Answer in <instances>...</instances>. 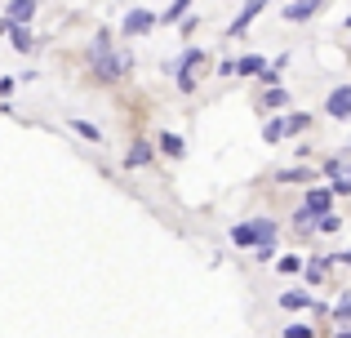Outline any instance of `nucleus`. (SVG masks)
Returning <instances> with one entry per match:
<instances>
[{"instance_id": "f8f14e48", "label": "nucleus", "mask_w": 351, "mask_h": 338, "mask_svg": "<svg viewBox=\"0 0 351 338\" xmlns=\"http://www.w3.org/2000/svg\"><path fill=\"white\" fill-rule=\"evenodd\" d=\"M160 152L169 160H182V156H187V143H182L178 134H160Z\"/></svg>"}, {"instance_id": "5701e85b", "label": "nucleus", "mask_w": 351, "mask_h": 338, "mask_svg": "<svg viewBox=\"0 0 351 338\" xmlns=\"http://www.w3.org/2000/svg\"><path fill=\"white\" fill-rule=\"evenodd\" d=\"M263 134H267V143H280V138H285V121H267Z\"/></svg>"}, {"instance_id": "c85d7f7f", "label": "nucleus", "mask_w": 351, "mask_h": 338, "mask_svg": "<svg viewBox=\"0 0 351 338\" xmlns=\"http://www.w3.org/2000/svg\"><path fill=\"white\" fill-rule=\"evenodd\" d=\"M347 27H351V18H347Z\"/></svg>"}, {"instance_id": "2eb2a0df", "label": "nucleus", "mask_w": 351, "mask_h": 338, "mask_svg": "<svg viewBox=\"0 0 351 338\" xmlns=\"http://www.w3.org/2000/svg\"><path fill=\"white\" fill-rule=\"evenodd\" d=\"M280 307H285V312H302V307H311V298L302 294V289H285V294H280Z\"/></svg>"}, {"instance_id": "a211bd4d", "label": "nucleus", "mask_w": 351, "mask_h": 338, "mask_svg": "<svg viewBox=\"0 0 351 338\" xmlns=\"http://www.w3.org/2000/svg\"><path fill=\"white\" fill-rule=\"evenodd\" d=\"M325 271H329L325 258H311L307 267H302V276H307V285H320V280H325Z\"/></svg>"}, {"instance_id": "20e7f679", "label": "nucleus", "mask_w": 351, "mask_h": 338, "mask_svg": "<svg viewBox=\"0 0 351 338\" xmlns=\"http://www.w3.org/2000/svg\"><path fill=\"white\" fill-rule=\"evenodd\" d=\"M325 116H334V121H351V85H338L334 94L325 98Z\"/></svg>"}, {"instance_id": "dca6fc26", "label": "nucleus", "mask_w": 351, "mask_h": 338, "mask_svg": "<svg viewBox=\"0 0 351 338\" xmlns=\"http://www.w3.org/2000/svg\"><path fill=\"white\" fill-rule=\"evenodd\" d=\"M71 134H80L85 143H103V130H98V125H89V121H76V116H71Z\"/></svg>"}, {"instance_id": "f03ea898", "label": "nucleus", "mask_w": 351, "mask_h": 338, "mask_svg": "<svg viewBox=\"0 0 351 338\" xmlns=\"http://www.w3.org/2000/svg\"><path fill=\"white\" fill-rule=\"evenodd\" d=\"M276 241V218H249V223L232 227V245L236 250H258V245Z\"/></svg>"}, {"instance_id": "4468645a", "label": "nucleus", "mask_w": 351, "mask_h": 338, "mask_svg": "<svg viewBox=\"0 0 351 338\" xmlns=\"http://www.w3.org/2000/svg\"><path fill=\"white\" fill-rule=\"evenodd\" d=\"M307 130H311V116H307V112L285 116V138H293V134H307Z\"/></svg>"}, {"instance_id": "0eeeda50", "label": "nucleus", "mask_w": 351, "mask_h": 338, "mask_svg": "<svg viewBox=\"0 0 351 338\" xmlns=\"http://www.w3.org/2000/svg\"><path fill=\"white\" fill-rule=\"evenodd\" d=\"M152 160H156V147L147 138H134V143H129V152H125V165L129 169H143V165H152Z\"/></svg>"}, {"instance_id": "f257e3e1", "label": "nucleus", "mask_w": 351, "mask_h": 338, "mask_svg": "<svg viewBox=\"0 0 351 338\" xmlns=\"http://www.w3.org/2000/svg\"><path fill=\"white\" fill-rule=\"evenodd\" d=\"M85 62H89V80H94V85H120V80L129 76V67H134V58L112 45V32H98L94 36Z\"/></svg>"}, {"instance_id": "a878e982", "label": "nucleus", "mask_w": 351, "mask_h": 338, "mask_svg": "<svg viewBox=\"0 0 351 338\" xmlns=\"http://www.w3.org/2000/svg\"><path fill=\"white\" fill-rule=\"evenodd\" d=\"M254 254H258V258H263V263H271V258H276V241H271V245H258Z\"/></svg>"}, {"instance_id": "1a4fd4ad", "label": "nucleus", "mask_w": 351, "mask_h": 338, "mask_svg": "<svg viewBox=\"0 0 351 338\" xmlns=\"http://www.w3.org/2000/svg\"><path fill=\"white\" fill-rule=\"evenodd\" d=\"M263 9H267V0H249V5H245V9H240V14H236V23L227 27V36H245V27L254 23V18L263 14Z\"/></svg>"}, {"instance_id": "6ab92c4d", "label": "nucleus", "mask_w": 351, "mask_h": 338, "mask_svg": "<svg viewBox=\"0 0 351 338\" xmlns=\"http://www.w3.org/2000/svg\"><path fill=\"white\" fill-rule=\"evenodd\" d=\"M316 223H320V218L311 214L307 205H302V209H293V227H298V232H316Z\"/></svg>"}, {"instance_id": "393cba45", "label": "nucleus", "mask_w": 351, "mask_h": 338, "mask_svg": "<svg viewBox=\"0 0 351 338\" xmlns=\"http://www.w3.org/2000/svg\"><path fill=\"white\" fill-rule=\"evenodd\" d=\"M285 338H311L307 325H285Z\"/></svg>"}, {"instance_id": "cd10ccee", "label": "nucleus", "mask_w": 351, "mask_h": 338, "mask_svg": "<svg viewBox=\"0 0 351 338\" xmlns=\"http://www.w3.org/2000/svg\"><path fill=\"white\" fill-rule=\"evenodd\" d=\"M338 338H351V330H347V334H338Z\"/></svg>"}, {"instance_id": "7ed1b4c3", "label": "nucleus", "mask_w": 351, "mask_h": 338, "mask_svg": "<svg viewBox=\"0 0 351 338\" xmlns=\"http://www.w3.org/2000/svg\"><path fill=\"white\" fill-rule=\"evenodd\" d=\"M0 32H5L9 40H14V49H18V53H32V49H36V36L27 32V23H14V18H0Z\"/></svg>"}, {"instance_id": "ddd939ff", "label": "nucleus", "mask_w": 351, "mask_h": 338, "mask_svg": "<svg viewBox=\"0 0 351 338\" xmlns=\"http://www.w3.org/2000/svg\"><path fill=\"white\" fill-rule=\"evenodd\" d=\"M263 67H267V58H263V53H245V58L236 62V76H258Z\"/></svg>"}, {"instance_id": "412c9836", "label": "nucleus", "mask_w": 351, "mask_h": 338, "mask_svg": "<svg viewBox=\"0 0 351 338\" xmlns=\"http://www.w3.org/2000/svg\"><path fill=\"white\" fill-rule=\"evenodd\" d=\"M338 227H343V218H338V214H320L316 232H320V236H329V232H338Z\"/></svg>"}, {"instance_id": "bb28decb", "label": "nucleus", "mask_w": 351, "mask_h": 338, "mask_svg": "<svg viewBox=\"0 0 351 338\" xmlns=\"http://www.w3.org/2000/svg\"><path fill=\"white\" fill-rule=\"evenodd\" d=\"M334 316H338V321H351V294L343 298V303H338V312H334Z\"/></svg>"}, {"instance_id": "9d476101", "label": "nucleus", "mask_w": 351, "mask_h": 338, "mask_svg": "<svg viewBox=\"0 0 351 338\" xmlns=\"http://www.w3.org/2000/svg\"><path fill=\"white\" fill-rule=\"evenodd\" d=\"M36 9H40V0H9L5 18H14V23H32V18H36Z\"/></svg>"}, {"instance_id": "4be33fe9", "label": "nucleus", "mask_w": 351, "mask_h": 338, "mask_svg": "<svg viewBox=\"0 0 351 338\" xmlns=\"http://www.w3.org/2000/svg\"><path fill=\"white\" fill-rule=\"evenodd\" d=\"M187 9H191V0H173V5H169V14H165V23H178V18L187 14Z\"/></svg>"}, {"instance_id": "b1692460", "label": "nucleus", "mask_w": 351, "mask_h": 338, "mask_svg": "<svg viewBox=\"0 0 351 338\" xmlns=\"http://www.w3.org/2000/svg\"><path fill=\"white\" fill-rule=\"evenodd\" d=\"M276 267H280V271H285V276H293V271H302V263H298V258H293V254H285V258H280V263H276Z\"/></svg>"}, {"instance_id": "6e6552de", "label": "nucleus", "mask_w": 351, "mask_h": 338, "mask_svg": "<svg viewBox=\"0 0 351 338\" xmlns=\"http://www.w3.org/2000/svg\"><path fill=\"white\" fill-rule=\"evenodd\" d=\"M302 205H307L316 218H320V214H329V209H334V187H311Z\"/></svg>"}, {"instance_id": "9b49d317", "label": "nucleus", "mask_w": 351, "mask_h": 338, "mask_svg": "<svg viewBox=\"0 0 351 338\" xmlns=\"http://www.w3.org/2000/svg\"><path fill=\"white\" fill-rule=\"evenodd\" d=\"M320 5H325V0H298V5H289V9H285V18H289V23H302V18H311Z\"/></svg>"}, {"instance_id": "423d86ee", "label": "nucleus", "mask_w": 351, "mask_h": 338, "mask_svg": "<svg viewBox=\"0 0 351 338\" xmlns=\"http://www.w3.org/2000/svg\"><path fill=\"white\" fill-rule=\"evenodd\" d=\"M254 103H258V112H280V107H289V103H293V98H289V89H280V85H267L263 94L254 98Z\"/></svg>"}, {"instance_id": "39448f33", "label": "nucleus", "mask_w": 351, "mask_h": 338, "mask_svg": "<svg viewBox=\"0 0 351 338\" xmlns=\"http://www.w3.org/2000/svg\"><path fill=\"white\" fill-rule=\"evenodd\" d=\"M152 27H156V14H152V9H129L125 23H120V32H125V36H147Z\"/></svg>"}, {"instance_id": "aec40b11", "label": "nucleus", "mask_w": 351, "mask_h": 338, "mask_svg": "<svg viewBox=\"0 0 351 338\" xmlns=\"http://www.w3.org/2000/svg\"><path fill=\"white\" fill-rule=\"evenodd\" d=\"M205 58H209L205 49H187V53H182V62H173V67H178V71H191L196 62H205Z\"/></svg>"}, {"instance_id": "f3484780", "label": "nucleus", "mask_w": 351, "mask_h": 338, "mask_svg": "<svg viewBox=\"0 0 351 338\" xmlns=\"http://www.w3.org/2000/svg\"><path fill=\"white\" fill-rule=\"evenodd\" d=\"M276 178H280V182H311V178H316V169H307V165H293V169H280Z\"/></svg>"}]
</instances>
